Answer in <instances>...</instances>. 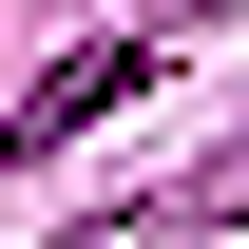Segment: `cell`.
<instances>
[{"label": "cell", "mask_w": 249, "mask_h": 249, "mask_svg": "<svg viewBox=\"0 0 249 249\" xmlns=\"http://www.w3.org/2000/svg\"><path fill=\"white\" fill-rule=\"evenodd\" d=\"M115 96H154V58H134V38H96V58H58V77L19 96V134H0V154H58V134H96Z\"/></svg>", "instance_id": "cell-1"}]
</instances>
